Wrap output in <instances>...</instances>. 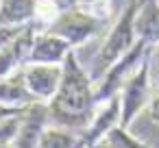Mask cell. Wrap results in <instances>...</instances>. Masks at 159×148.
<instances>
[{
  "label": "cell",
  "instance_id": "obj_1",
  "mask_svg": "<svg viewBox=\"0 0 159 148\" xmlns=\"http://www.w3.org/2000/svg\"><path fill=\"white\" fill-rule=\"evenodd\" d=\"M96 83L81 65L74 50L68 52L61 63V81L57 94L48 100L50 126L68 131H83L96 113Z\"/></svg>",
  "mask_w": 159,
  "mask_h": 148
},
{
  "label": "cell",
  "instance_id": "obj_2",
  "mask_svg": "<svg viewBox=\"0 0 159 148\" xmlns=\"http://www.w3.org/2000/svg\"><path fill=\"white\" fill-rule=\"evenodd\" d=\"M137 9H139V0H129L126 7L122 9V13L116 18L113 26L109 29L98 55L94 57L92 61V68H89V76L94 78V83H98L102 78V74L124 55L129 52L135 42H137V33H135V16H137Z\"/></svg>",
  "mask_w": 159,
  "mask_h": 148
},
{
  "label": "cell",
  "instance_id": "obj_3",
  "mask_svg": "<svg viewBox=\"0 0 159 148\" xmlns=\"http://www.w3.org/2000/svg\"><path fill=\"white\" fill-rule=\"evenodd\" d=\"M118 96H120V126L129 128V124L152 100V50L144 57L139 68L126 78Z\"/></svg>",
  "mask_w": 159,
  "mask_h": 148
},
{
  "label": "cell",
  "instance_id": "obj_4",
  "mask_svg": "<svg viewBox=\"0 0 159 148\" xmlns=\"http://www.w3.org/2000/svg\"><path fill=\"white\" fill-rule=\"evenodd\" d=\"M102 16L85 9V7H72V9H66V11H59L57 18L46 24L42 31L50 33V35H57L61 39H66L72 48L85 44L87 39H92L94 35H98L102 31Z\"/></svg>",
  "mask_w": 159,
  "mask_h": 148
},
{
  "label": "cell",
  "instance_id": "obj_5",
  "mask_svg": "<svg viewBox=\"0 0 159 148\" xmlns=\"http://www.w3.org/2000/svg\"><path fill=\"white\" fill-rule=\"evenodd\" d=\"M152 48H155V46H150L148 42L137 39L135 46H133L129 52H124V55L102 74V78L96 83V105H98V107L120 94V89H122V85L126 83V78L139 68V63L144 61V57H146Z\"/></svg>",
  "mask_w": 159,
  "mask_h": 148
},
{
  "label": "cell",
  "instance_id": "obj_6",
  "mask_svg": "<svg viewBox=\"0 0 159 148\" xmlns=\"http://www.w3.org/2000/svg\"><path fill=\"white\" fill-rule=\"evenodd\" d=\"M42 29L33 22L26 24L2 50H0V81H7L11 76H16L26 63H29V55L31 48L35 44V37Z\"/></svg>",
  "mask_w": 159,
  "mask_h": 148
},
{
  "label": "cell",
  "instance_id": "obj_7",
  "mask_svg": "<svg viewBox=\"0 0 159 148\" xmlns=\"http://www.w3.org/2000/svg\"><path fill=\"white\" fill-rule=\"evenodd\" d=\"M120 124V96H113L111 100L102 102L87 128L79 133V148H96L105 141L107 133Z\"/></svg>",
  "mask_w": 159,
  "mask_h": 148
},
{
  "label": "cell",
  "instance_id": "obj_8",
  "mask_svg": "<svg viewBox=\"0 0 159 148\" xmlns=\"http://www.w3.org/2000/svg\"><path fill=\"white\" fill-rule=\"evenodd\" d=\"M48 126V102L29 105L20 115V128L16 133V139L11 141V148H39V139Z\"/></svg>",
  "mask_w": 159,
  "mask_h": 148
},
{
  "label": "cell",
  "instance_id": "obj_9",
  "mask_svg": "<svg viewBox=\"0 0 159 148\" xmlns=\"http://www.w3.org/2000/svg\"><path fill=\"white\" fill-rule=\"evenodd\" d=\"M20 72H22V78H24L26 89L33 94V98L37 102H48L57 94L59 81H61V65L29 63Z\"/></svg>",
  "mask_w": 159,
  "mask_h": 148
},
{
  "label": "cell",
  "instance_id": "obj_10",
  "mask_svg": "<svg viewBox=\"0 0 159 148\" xmlns=\"http://www.w3.org/2000/svg\"><path fill=\"white\" fill-rule=\"evenodd\" d=\"M74 50L66 39L50 35L46 31H39L35 37V44L29 55V63H50V65H61L68 57V52ZM26 63V65H29Z\"/></svg>",
  "mask_w": 159,
  "mask_h": 148
},
{
  "label": "cell",
  "instance_id": "obj_11",
  "mask_svg": "<svg viewBox=\"0 0 159 148\" xmlns=\"http://www.w3.org/2000/svg\"><path fill=\"white\" fill-rule=\"evenodd\" d=\"M39 0H0V26H26L37 20Z\"/></svg>",
  "mask_w": 159,
  "mask_h": 148
},
{
  "label": "cell",
  "instance_id": "obj_12",
  "mask_svg": "<svg viewBox=\"0 0 159 148\" xmlns=\"http://www.w3.org/2000/svg\"><path fill=\"white\" fill-rule=\"evenodd\" d=\"M137 39L159 46V0H139V9L135 16Z\"/></svg>",
  "mask_w": 159,
  "mask_h": 148
},
{
  "label": "cell",
  "instance_id": "obj_13",
  "mask_svg": "<svg viewBox=\"0 0 159 148\" xmlns=\"http://www.w3.org/2000/svg\"><path fill=\"white\" fill-rule=\"evenodd\" d=\"M39 148H79V133L61 126H48L39 139Z\"/></svg>",
  "mask_w": 159,
  "mask_h": 148
},
{
  "label": "cell",
  "instance_id": "obj_14",
  "mask_svg": "<svg viewBox=\"0 0 159 148\" xmlns=\"http://www.w3.org/2000/svg\"><path fill=\"white\" fill-rule=\"evenodd\" d=\"M102 144H107L109 148H148L142 139H137L135 135H131L129 133V128H124V126H113L109 133H107V137H105V141Z\"/></svg>",
  "mask_w": 159,
  "mask_h": 148
},
{
  "label": "cell",
  "instance_id": "obj_15",
  "mask_svg": "<svg viewBox=\"0 0 159 148\" xmlns=\"http://www.w3.org/2000/svg\"><path fill=\"white\" fill-rule=\"evenodd\" d=\"M20 115H22V113H20ZM20 115L0 120V146L11 144V141L16 139V133H18V128H20Z\"/></svg>",
  "mask_w": 159,
  "mask_h": 148
},
{
  "label": "cell",
  "instance_id": "obj_16",
  "mask_svg": "<svg viewBox=\"0 0 159 148\" xmlns=\"http://www.w3.org/2000/svg\"><path fill=\"white\" fill-rule=\"evenodd\" d=\"M24 26H0V50H2Z\"/></svg>",
  "mask_w": 159,
  "mask_h": 148
},
{
  "label": "cell",
  "instance_id": "obj_17",
  "mask_svg": "<svg viewBox=\"0 0 159 148\" xmlns=\"http://www.w3.org/2000/svg\"><path fill=\"white\" fill-rule=\"evenodd\" d=\"M29 107V105H26ZM26 107H16V105H2L0 102V120H5V118H13V115H20L24 113Z\"/></svg>",
  "mask_w": 159,
  "mask_h": 148
},
{
  "label": "cell",
  "instance_id": "obj_18",
  "mask_svg": "<svg viewBox=\"0 0 159 148\" xmlns=\"http://www.w3.org/2000/svg\"><path fill=\"white\" fill-rule=\"evenodd\" d=\"M79 5L85 7V9H89V11H94V13H98L96 9L102 7V5H107V0H79ZM98 16H100V13H98Z\"/></svg>",
  "mask_w": 159,
  "mask_h": 148
},
{
  "label": "cell",
  "instance_id": "obj_19",
  "mask_svg": "<svg viewBox=\"0 0 159 148\" xmlns=\"http://www.w3.org/2000/svg\"><path fill=\"white\" fill-rule=\"evenodd\" d=\"M57 5L59 11H66V9H72V7H79V0H52Z\"/></svg>",
  "mask_w": 159,
  "mask_h": 148
},
{
  "label": "cell",
  "instance_id": "obj_20",
  "mask_svg": "<svg viewBox=\"0 0 159 148\" xmlns=\"http://www.w3.org/2000/svg\"><path fill=\"white\" fill-rule=\"evenodd\" d=\"M150 111H152V118L159 122V94L152 96V100H150Z\"/></svg>",
  "mask_w": 159,
  "mask_h": 148
},
{
  "label": "cell",
  "instance_id": "obj_21",
  "mask_svg": "<svg viewBox=\"0 0 159 148\" xmlns=\"http://www.w3.org/2000/svg\"><path fill=\"white\" fill-rule=\"evenodd\" d=\"M152 68H157V70H159V46H155V48H152Z\"/></svg>",
  "mask_w": 159,
  "mask_h": 148
},
{
  "label": "cell",
  "instance_id": "obj_22",
  "mask_svg": "<svg viewBox=\"0 0 159 148\" xmlns=\"http://www.w3.org/2000/svg\"><path fill=\"white\" fill-rule=\"evenodd\" d=\"M0 148H11V144H5V146H0Z\"/></svg>",
  "mask_w": 159,
  "mask_h": 148
},
{
  "label": "cell",
  "instance_id": "obj_23",
  "mask_svg": "<svg viewBox=\"0 0 159 148\" xmlns=\"http://www.w3.org/2000/svg\"><path fill=\"white\" fill-rule=\"evenodd\" d=\"M98 148H109V146H107V144H100V146H98Z\"/></svg>",
  "mask_w": 159,
  "mask_h": 148
},
{
  "label": "cell",
  "instance_id": "obj_24",
  "mask_svg": "<svg viewBox=\"0 0 159 148\" xmlns=\"http://www.w3.org/2000/svg\"><path fill=\"white\" fill-rule=\"evenodd\" d=\"M157 72H159V70H157ZM157 83H159V76H157Z\"/></svg>",
  "mask_w": 159,
  "mask_h": 148
},
{
  "label": "cell",
  "instance_id": "obj_25",
  "mask_svg": "<svg viewBox=\"0 0 159 148\" xmlns=\"http://www.w3.org/2000/svg\"><path fill=\"white\" fill-rule=\"evenodd\" d=\"M96 148H98V146H96Z\"/></svg>",
  "mask_w": 159,
  "mask_h": 148
}]
</instances>
